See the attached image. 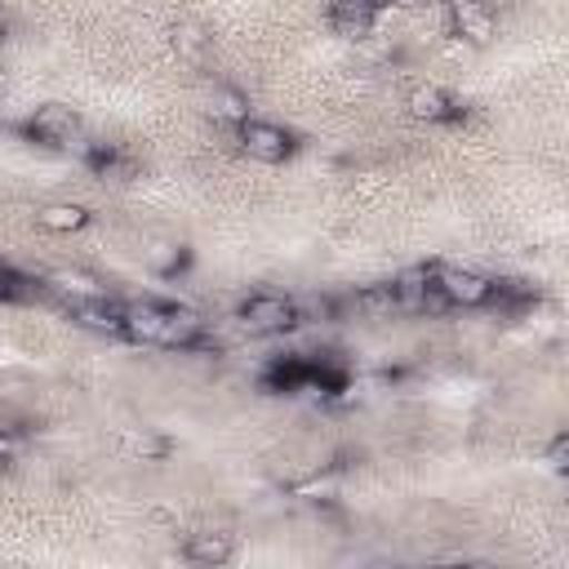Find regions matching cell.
<instances>
[{
    "instance_id": "6da1fadb",
    "label": "cell",
    "mask_w": 569,
    "mask_h": 569,
    "mask_svg": "<svg viewBox=\"0 0 569 569\" xmlns=\"http://www.w3.org/2000/svg\"><path fill=\"white\" fill-rule=\"evenodd\" d=\"M120 338L138 347H169V351H196L209 347L204 320L182 302L160 298H129L120 302Z\"/></svg>"
},
{
    "instance_id": "7a4b0ae2",
    "label": "cell",
    "mask_w": 569,
    "mask_h": 569,
    "mask_svg": "<svg viewBox=\"0 0 569 569\" xmlns=\"http://www.w3.org/2000/svg\"><path fill=\"white\" fill-rule=\"evenodd\" d=\"M236 320H240V329L253 333V338H276V333L298 329V325H302V311H298V298L267 289V293H249V298L240 302Z\"/></svg>"
},
{
    "instance_id": "3957f363",
    "label": "cell",
    "mask_w": 569,
    "mask_h": 569,
    "mask_svg": "<svg viewBox=\"0 0 569 569\" xmlns=\"http://www.w3.org/2000/svg\"><path fill=\"white\" fill-rule=\"evenodd\" d=\"M236 142H240V151L249 160H262V164H280V160H289L298 151V138L284 124L262 120V116H244L236 124Z\"/></svg>"
},
{
    "instance_id": "277c9868",
    "label": "cell",
    "mask_w": 569,
    "mask_h": 569,
    "mask_svg": "<svg viewBox=\"0 0 569 569\" xmlns=\"http://www.w3.org/2000/svg\"><path fill=\"white\" fill-rule=\"evenodd\" d=\"M22 129H27L31 142H40V147H67V151H76L80 138H84V124H80L76 107H67V102H44V107H36Z\"/></svg>"
},
{
    "instance_id": "5b68a950",
    "label": "cell",
    "mask_w": 569,
    "mask_h": 569,
    "mask_svg": "<svg viewBox=\"0 0 569 569\" xmlns=\"http://www.w3.org/2000/svg\"><path fill=\"white\" fill-rule=\"evenodd\" d=\"M431 280H436V289H440V298L449 307L476 311V307H489L493 302V280L480 276V271H471V267H431Z\"/></svg>"
},
{
    "instance_id": "8992f818",
    "label": "cell",
    "mask_w": 569,
    "mask_h": 569,
    "mask_svg": "<svg viewBox=\"0 0 569 569\" xmlns=\"http://www.w3.org/2000/svg\"><path fill=\"white\" fill-rule=\"evenodd\" d=\"M391 293H396V307L409 311V316H440V311H449V302L440 298V289L431 280V267H405L391 280Z\"/></svg>"
},
{
    "instance_id": "52a82bcc",
    "label": "cell",
    "mask_w": 569,
    "mask_h": 569,
    "mask_svg": "<svg viewBox=\"0 0 569 569\" xmlns=\"http://www.w3.org/2000/svg\"><path fill=\"white\" fill-rule=\"evenodd\" d=\"M445 22L467 44H489L493 40V9H489V0H445Z\"/></svg>"
},
{
    "instance_id": "ba28073f",
    "label": "cell",
    "mask_w": 569,
    "mask_h": 569,
    "mask_svg": "<svg viewBox=\"0 0 569 569\" xmlns=\"http://www.w3.org/2000/svg\"><path fill=\"white\" fill-rule=\"evenodd\" d=\"M409 116L422 120V124H453L462 116V102L453 93H445L440 84H413L409 98H405Z\"/></svg>"
},
{
    "instance_id": "9c48e42d",
    "label": "cell",
    "mask_w": 569,
    "mask_h": 569,
    "mask_svg": "<svg viewBox=\"0 0 569 569\" xmlns=\"http://www.w3.org/2000/svg\"><path fill=\"white\" fill-rule=\"evenodd\" d=\"M378 0H329L325 18L342 40H365L378 27Z\"/></svg>"
},
{
    "instance_id": "30bf717a",
    "label": "cell",
    "mask_w": 569,
    "mask_h": 569,
    "mask_svg": "<svg viewBox=\"0 0 569 569\" xmlns=\"http://www.w3.org/2000/svg\"><path fill=\"white\" fill-rule=\"evenodd\" d=\"M182 556L191 565H227L236 556V533L231 529H213V525L191 529L187 542H182Z\"/></svg>"
},
{
    "instance_id": "8fae6325",
    "label": "cell",
    "mask_w": 569,
    "mask_h": 569,
    "mask_svg": "<svg viewBox=\"0 0 569 569\" xmlns=\"http://www.w3.org/2000/svg\"><path fill=\"white\" fill-rule=\"evenodd\" d=\"M44 289H49V293H58L62 302H84V298H107V284H102L98 276H89V271H80V267H58V271H49V276H44Z\"/></svg>"
},
{
    "instance_id": "7c38bea8",
    "label": "cell",
    "mask_w": 569,
    "mask_h": 569,
    "mask_svg": "<svg viewBox=\"0 0 569 569\" xmlns=\"http://www.w3.org/2000/svg\"><path fill=\"white\" fill-rule=\"evenodd\" d=\"M71 320L80 329H93V333H107V338H120V302L107 293V298H84V302H67Z\"/></svg>"
},
{
    "instance_id": "4fadbf2b",
    "label": "cell",
    "mask_w": 569,
    "mask_h": 569,
    "mask_svg": "<svg viewBox=\"0 0 569 569\" xmlns=\"http://www.w3.org/2000/svg\"><path fill=\"white\" fill-rule=\"evenodd\" d=\"M36 222L53 236H71V231H84L89 227V209L76 204V200H53L44 209H36Z\"/></svg>"
},
{
    "instance_id": "5bb4252c",
    "label": "cell",
    "mask_w": 569,
    "mask_h": 569,
    "mask_svg": "<svg viewBox=\"0 0 569 569\" xmlns=\"http://www.w3.org/2000/svg\"><path fill=\"white\" fill-rule=\"evenodd\" d=\"M142 267L156 276H178L187 267V249L178 240H147L142 244Z\"/></svg>"
},
{
    "instance_id": "9a60e30c",
    "label": "cell",
    "mask_w": 569,
    "mask_h": 569,
    "mask_svg": "<svg viewBox=\"0 0 569 569\" xmlns=\"http://www.w3.org/2000/svg\"><path fill=\"white\" fill-rule=\"evenodd\" d=\"M209 44H213V36H209L204 27H196V22H178V27H173V49H178L182 62L204 67V62H209Z\"/></svg>"
},
{
    "instance_id": "2e32d148",
    "label": "cell",
    "mask_w": 569,
    "mask_h": 569,
    "mask_svg": "<svg viewBox=\"0 0 569 569\" xmlns=\"http://www.w3.org/2000/svg\"><path fill=\"white\" fill-rule=\"evenodd\" d=\"M209 111L236 129V124L249 116V98H244L240 89H231V84H213V93H209Z\"/></svg>"
},
{
    "instance_id": "e0dca14e",
    "label": "cell",
    "mask_w": 569,
    "mask_h": 569,
    "mask_svg": "<svg viewBox=\"0 0 569 569\" xmlns=\"http://www.w3.org/2000/svg\"><path fill=\"white\" fill-rule=\"evenodd\" d=\"M351 307L365 311L369 320H387V316L400 311V307H396V293H391V280H387V284H369V289H360V293L351 298Z\"/></svg>"
},
{
    "instance_id": "ac0fdd59",
    "label": "cell",
    "mask_w": 569,
    "mask_h": 569,
    "mask_svg": "<svg viewBox=\"0 0 569 569\" xmlns=\"http://www.w3.org/2000/svg\"><path fill=\"white\" fill-rule=\"evenodd\" d=\"M333 489H338V480H333V476H311V480L293 485V493H298V498H311V502H329V498H333Z\"/></svg>"
},
{
    "instance_id": "d6986e66",
    "label": "cell",
    "mask_w": 569,
    "mask_h": 569,
    "mask_svg": "<svg viewBox=\"0 0 569 569\" xmlns=\"http://www.w3.org/2000/svg\"><path fill=\"white\" fill-rule=\"evenodd\" d=\"M547 467H551V471H565V467H569V436H565V431L551 436V445H547Z\"/></svg>"
},
{
    "instance_id": "ffe728a7",
    "label": "cell",
    "mask_w": 569,
    "mask_h": 569,
    "mask_svg": "<svg viewBox=\"0 0 569 569\" xmlns=\"http://www.w3.org/2000/svg\"><path fill=\"white\" fill-rule=\"evenodd\" d=\"M18 458V436L9 427H0V467H9Z\"/></svg>"
},
{
    "instance_id": "44dd1931",
    "label": "cell",
    "mask_w": 569,
    "mask_h": 569,
    "mask_svg": "<svg viewBox=\"0 0 569 569\" xmlns=\"http://www.w3.org/2000/svg\"><path fill=\"white\" fill-rule=\"evenodd\" d=\"M427 0H378V9H422Z\"/></svg>"
},
{
    "instance_id": "7402d4cb",
    "label": "cell",
    "mask_w": 569,
    "mask_h": 569,
    "mask_svg": "<svg viewBox=\"0 0 569 569\" xmlns=\"http://www.w3.org/2000/svg\"><path fill=\"white\" fill-rule=\"evenodd\" d=\"M4 89H9V76H4V67H0V98H4Z\"/></svg>"
},
{
    "instance_id": "603a6c76",
    "label": "cell",
    "mask_w": 569,
    "mask_h": 569,
    "mask_svg": "<svg viewBox=\"0 0 569 569\" xmlns=\"http://www.w3.org/2000/svg\"><path fill=\"white\" fill-rule=\"evenodd\" d=\"M0 40H4V9H0Z\"/></svg>"
}]
</instances>
